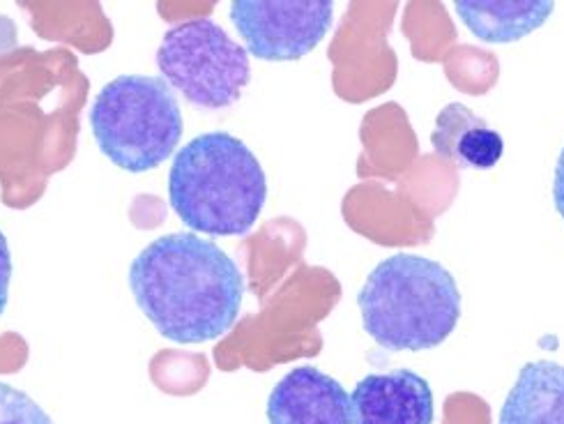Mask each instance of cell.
I'll list each match as a JSON object with an SVG mask.
<instances>
[{"label": "cell", "mask_w": 564, "mask_h": 424, "mask_svg": "<svg viewBox=\"0 0 564 424\" xmlns=\"http://www.w3.org/2000/svg\"><path fill=\"white\" fill-rule=\"evenodd\" d=\"M139 309L173 344H205L226 335L240 316L245 280L221 247L196 233L152 240L130 265Z\"/></svg>", "instance_id": "6da1fadb"}, {"label": "cell", "mask_w": 564, "mask_h": 424, "mask_svg": "<svg viewBox=\"0 0 564 424\" xmlns=\"http://www.w3.org/2000/svg\"><path fill=\"white\" fill-rule=\"evenodd\" d=\"M169 202L192 231L217 238L245 236L268 202L265 171L238 137L200 134L173 157Z\"/></svg>", "instance_id": "7a4b0ae2"}, {"label": "cell", "mask_w": 564, "mask_h": 424, "mask_svg": "<svg viewBox=\"0 0 564 424\" xmlns=\"http://www.w3.org/2000/svg\"><path fill=\"white\" fill-rule=\"evenodd\" d=\"M367 335L390 351L441 346L460 318V293L452 272L417 254L380 261L357 293Z\"/></svg>", "instance_id": "3957f363"}, {"label": "cell", "mask_w": 564, "mask_h": 424, "mask_svg": "<svg viewBox=\"0 0 564 424\" xmlns=\"http://www.w3.org/2000/svg\"><path fill=\"white\" fill-rule=\"evenodd\" d=\"M90 130L99 151L116 166L145 173L175 153L183 137V113L162 77L124 74L97 93Z\"/></svg>", "instance_id": "277c9868"}, {"label": "cell", "mask_w": 564, "mask_h": 424, "mask_svg": "<svg viewBox=\"0 0 564 424\" xmlns=\"http://www.w3.org/2000/svg\"><path fill=\"white\" fill-rule=\"evenodd\" d=\"M158 69L200 109L236 105L251 79L247 48L213 19H189L169 29L158 48Z\"/></svg>", "instance_id": "5b68a950"}, {"label": "cell", "mask_w": 564, "mask_h": 424, "mask_svg": "<svg viewBox=\"0 0 564 424\" xmlns=\"http://www.w3.org/2000/svg\"><path fill=\"white\" fill-rule=\"evenodd\" d=\"M335 19L329 0H236L230 21L261 61H297L325 40Z\"/></svg>", "instance_id": "8992f818"}, {"label": "cell", "mask_w": 564, "mask_h": 424, "mask_svg": "<svg viewBox=\"0 0 564 424\" xmlns=\"http://www.w3.org/2000/svg\"><path fill=\"white\" fill-rule=\"evenodd\" d=\"M352 424H433L431 385L410 369L369 373L350 394Z\"/></svg>", "instance_id": "52a82bcc"}, {"label": "cell", "mask_w": 564, "mask_h": 424, "mask_svg": "<svg viewBox=\"0 0 564 424\" xmlns=\"http://www.w3.org/2000/svg\"><path fill=\"white\" fill-rule=\"evenodd\" d=\"M270 424H352L350 394L316 367H297L268 396Z\"/></svg>", "instance_id": "ba28073f"}, {"label": "cell", "mask_w": 564, "mask_h": 424, "mask_svg": "<svg viewBox=\"0 0 564 424\" xmlns=\"http://www.w3.org/2000/svg\"><path fill=\"white\" fill-rule=\"evenodd\" d=\"M431 143L441 157L464 168H494L505 153L500 132L458 102L441 111Z\"/></svg>", "instance_id": "9c48e42d"}, {"label": "cell", "mask_w": 564, "mask_h": 424, "mask_svg": "<svg viewBox=\"0 0 564 424\" xmlns=\"http://www.w3.org/2000/svg\"><path fill=\"white\" fill-rule=\"evenodd\" d=\"M551 0H456L454 10L481 42L509 44L542 29L553 14Z\"/></svg>", "instance_id": "30bf717a"}, {"label": "cell", "mask_w": 564, "mask_h": 424, "mask_svg": "<svg viewBox=\"0 0 564 424\" xmlns=\"http://www.w3.org/2000/svg\"><path fill=\"white\" fill-rule=\"evenodd\" d=\"M498 424H564V365L528 362L505 399Z\"/></svg>", "instance_id": "8fae6325"}, {"label": "cell", "mask_w": 564, "mask_h": 424, "mask_svg": "<svg viewBox=\"0 0 564 424\" xmlns=\"http://www.w3.org/2000/svg\"><path fill=\"white\" fill-rule=\"evenodd\" d=\"M0 424H54L23 390L0 381Z\"/></svg>", "instance_id": "7c38bea8"}, {"label": "cell", "mask_w": 564, "mask_h": 424, "mask_svg": "<svg viewBox=\"0 0 564 424\" xmlns=\"http://www.w3.org/2000/svg\"><path fill=\"white\" fill-rule=\"evenodd\" d=\"M10 280H12V254L6 233L0 231V316H3L8 307V295H10Z\"/></svg>", "instance_id": "4fadbf2b"}, {"label": "cell", "mask_w": 564, "mask_h": 424, "mask_svg": "<svg viewBox=\"0 0 564 424\" xmlns=\"http://www.w3.org/2000/svg\"><path fill=\"white\" fill-rule=\"evenodd\" d=\"M553 202H555V208H557L560 217L564 219V148H562V153H560V157H557V164H555Z\"/></svg>", "instance_id": "5bb4252c"}]
</instances>
